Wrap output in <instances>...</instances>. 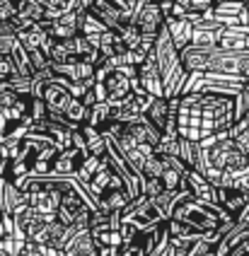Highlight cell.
I'll list each match as a JSON object with an SVG mask.
<instances>
[{
    "instance_id": "25",
    "label": "cell",
    "mask_w": 249,
    "mask_h": 256,
    "mask_svg": "<svg viewBox=\"0 0 249 256\" xmlns=\"http://www.w3.org/2000/svg\"><path fill=\"white\" fill-rule=\"evenodd\" d=\"M176 157H179L189 170H194V167H196V160H198V142L182 140V138H179V155Z\"/></svg>"
},
{
    "instance_id": "7",
    "label": "cell",
    "mask_w": 249,
    "mask_h": 256,
    "mask_svg": "<svg viewBox=\"0 0 249 256\" xmlns=\"http://www.w3.org/2000/svg\"><path fill=\"white\" fill-rule=\"evenodd\" d=\"M206 70L210 72H228V75H244V51H225L216 46L208 56Z\"/></svg>"
},
{
    "instance_id": "20",
    "label": "cell",
    "mask_w": 249,
    "mask_h": 256,
    "mask_svg": "<svg viewBox=\"0 0 249 256\" xmlns=\"http://www.w3.org/2000/svg\"><path fill=\"white\" fill-rule=\"evenodd\" d=\"M218 206H222L228 213L237 215L244 206H247V198H244V194L242 191H232V188H218Z\"/></svg>"
},
{
    "instance_id": "12",
    "label": "cell",
    "mask_w": 249,
    "mask_h": 256,
    "mask_svg": "<svg viewBox=\"0 0 249 256\" xmlns=\"http://www.w3.org/2000/svg\"><path fill=\"white\" fill-rule=\"evenodd\" d=\"M138 85L143 87V92L150 94V97H162L164 100V90H162V80L152 54H148V58L138 66Z\"/></svg>"
},
{
    "instance_id": "3",
    "label": "cell",
    "mask_w": 249,
    "mask_h": 256,
    "mask_svg": "<svg viewBox=\"0 0 249 256\" xmlns=\"http://www.w3.org/2000/svg\"><path fill=\"white\" fill-rule=\"evenodd\" d=\"M150 54L155 58V66H158V72H160L164 100H176V97H182L189 72H186V68L182 66L179 51H176V46L172 44V39H170L167 27H162L160 32H158Z\"/></svg>"
},
{
    "instance_id": "33",
    "label": "cell",
    "mask_w": 249,
    "mask_h": 256,
    "mask_svg": "<svg viewBox=\"0 0 249 256\" xmlns=\"http://www.w3.org/2000/svg\"><path fill=\"white\" fill-rule=\"evenodd\" d=\"M17 36H10V34H0V54H10L15 48Z\"/></svg>"
},
{
    "instance_id": "2",
    "label": "cell",
    "mask_w": 249,
    "mask_h": 256,
    "mask_svg": "<svg viewBox=\"0 0 249 256\" xmlns=\"http://www.w3.org/2000/svg\"><path fill=\"white\" fill-rule=\"evenodd\" d=\"M247 167H249V157H244L234 148V142L228 138V130L225 133H216V136L198 142V160H196L194 172H198L216 188H218L222 174L247 170Z\"/></svg>"
},
{
    "instance_id": "32",
    "label": "cell",
    "mask_w": 249,
    "mask_h": 256,
    "mask_svg": "<svg viewBox=\"0 0 249 256\" xmlns=\"http://www.w3.org/2000/svg\"><path fill=\"white\" fill-rule=\"evenodd\" d=\"M213 8V0H189V12H198L204 14L206 10Z\"/></svg>"
},
{
    "instance_id": "34",
    "label": "cell",
    "mask_w": 249,
    "mask_h": 256,
    "mask_svg": "<svg viewBox=\"0 0 249 256\" xmlns=\"http://www.w3.org/2000/svg\"><path fill=\"white\" fill-rule=\"evenodd\" d=\"M244 78H249V51H244Z\"/></svg>"
},
{
    "instance_id": "18",
    "label": "cell",
    "mask_w": 249,
    "mask_h": 256,
    "mask_svg": "<svg viewBox=\"0 0 249 256\" xmlns=\"http://www.w3.org/2000/svg\"><path fill=\"white\" fill-rule=\"evenodd\" d=\"M80 133H82V140L88 145V152L92 157H104L106 155V140L104 136L100 133V128H92V126H80Z\"/></svg>"
},
{
    "instance_id": "19",
    "label": "cell",
    "mask_w": 249,
    "mask_h": 256,
    "mask_svg": "<svg viewBox=\"0 0 249 256\" xmlns=\"http://www.w3.org/2000/svg\"><path fill=\"white\" fill-rule=\"evenodd\" d=\"M46 39H48V32L42 29V24H32L30 29H24V32L17 34V42L22 44L24 51H34V48L42 51V46H44Z\"/></svg>"
},
{
    "instance_id": "10",
    "label": "cell",
    "mask_w": 249,
    "mask_h": 256,
    "mask_svg": "<svg viewBox=\"0 0 249 256\" xmlns=\"http://www.w3.org/2000/svg\"><path fill=\"white\" fill-rule=\"evenodd\" d=\"M121 136H126V138L133 140L136 145H150V148H155V145L160 142V138H162V133L152 126L150 121H148L146 116H143V118H138L136 124L121 126Z\"/></svg>"
},
{
    "instance_id": "22",
    "label": "cell",
    "mask_w": 249,
    "mask_h": 256,
    "mask_svg": "<svg viewBox=\"0 0 249 256\" xmlns=\"http://www.w3.org/2000/svg\"><path fill=\"white\" fill-rule=\"evenodd\" d=\"M15 8H17V17H24V20H30L34 24L44 22L46 10L39 2H34V0H15Z\"/></svg>"
},
{
    "instance_id": "31",
    "label": "cell",
    "mask_w": 249,
    "mask_h": 256,
    "mask_svg": "<svg viewBox=\"0 0 249 256\" xmlns=\"http://www.w3.org/2000/svg\"><path fill=\"white\" fill-rule=\"evenodd\" d=\"M162 191H164V186L160 179H143V184H140V196H146V198H158Z\"/></svg>"
},
{
    "instance_id": "21",
    "label": "cell",
    "mask_w": 249,
    "mask_h": 256,
    "mask_svg": "<svg viewBox=\"0 0 249 256\" xmlns=\"http://www.w3.org/2000/svg\"><path fill=\"white\" fill-rule=\"evenodd\" d=\"M167 116H170V102L162 100V97H158V100H152V104H150V109L146 112V118L152 124V126L158 128V130H164V126H167Z\"/></svg>"
},
{
    "instance_id": "4",
    "label": "cell",
    "mask_w": 249,
    "mask_h": 256,
    "mask_svg": "<svg viewBox=\"0 0 249 256\" xmlns=\"http://www.w3.org/2000/svg\"><path fill=\"white\" fill-rule=\"evenodd\" d=\"M170 220H176L196 232H216L220 230V225H234V218L222 206L204 203V200H196L194 196L179 203Z\"/></svg>"
},
{
    "instance_id": "28",
    "label": "cell",
    "mask_w": 249,
    "mask_h": 256,
    "mask_svg": "<svg viewBox=\"0 0 249 256\" xmlns=\"http://www.w3.org/2000/svg\"><path fill=\"white\" fill-rule=\"evenodd\" d=\"M162 160L158 155L148 157L146 164H143V170H140V179H160L162 176Z\"/></svg>"
},
{
    "instance_id": "39",
    "label": "cell",
    "mask_w": 249,
    "mask_h": 256,
    "mask_svg": "<svg viewBox=\"0 0 249 256\" xmlns=\"http://www.w3.org/2000/svg\"><path fill=\"white\" fill-rule=\"evenodd\" d=\"M244 121H247V124H249V112H247V116H244Z\"/></svg>"
},
{
    "instance_id": "13",
    "label": "cell",
    "mask_w": 249,
    "mask_h": 256,
    "mask_svg": "<svg viewBox=\"0 0 249 256\" xmlns=\"http://www.w3.org/2000/svg\"><path fill=\"white\" fill-rule=\"evenodd\" d=\"M222 29L218 22L210 20H201L198 24H194V34H191V46H201V48H216L220 46L222 39Z\"/></svg>"
},
{
    "instance_id": "14",
    "label": "cell",
    "mask_w": 249,
    "mask_h": 256,
    "mask_svg": "<svg viewBox=\"0 0 249 256\" xmlns=\"http://www.w3.org/2000/svg\"><path fill=\"white\" fill-rule=\"evenodd\" d=\"M184 182H186L191 196H194L196 200H204V203H218V188L210 184L208 179H204L198 172L186 170V174H184Z\"/></svg>"
},
{
    "instance_id": "5",
    "label": "cell",
    "mask_w": 249,
    "mask_h": 256,
    "mask_svg": "<svg viewBox=\"0 0 249 256\" xmlns=\"http://www.w3.org/2000/svg\"><path fill=\"white\" fill-rule=\"evenodd\" d=\"M247 85V78L244 75H228V72H189L186 78V85L182 94H189V92H198V94H216V97H230L234 100Z\"/></svg>"
},
{
    "instance_id": "29",
    "label": "cell",
    "mask_w": 249,
    "mask_h": 256,
    "mask_svg": "<svg viewBox=\"0 0 249 256\" xmlns=\"http://www.w3.org/2000/svg\"><path fill=\"white\" fill-rule=\"evenodd\" d=\"M232 104H234V121H242V118L247 116V112H249V90L247 87L234 97Z\"/></svg>"
},
{
    "instance_id": "35",
    "label": "cell",
    "mask_w": 249,
    "mask_h": 256,
    "mask_svg": "<svg viewBox=\"0 0 249 256\" xmlns=\"http://www.w3.org/2000/svg\"><path fill=\"white\" fill-rule=\"evenodd\" d=\"M8 237V232H5V222H2V218H0V242Z\"/></svg>"
},
{
    "instance_id": "11",
    "label": "cell",
    "mask_w": 249,
    "mask_h": 256,
    "mask_svg": "<svg viewBox=\"0 0 249 256\" xmlns=\"http://www.w3.org/2000/svg\"><path fill=\"white\" fill-rule=\"evenodd\" d=\"M133 27L138 29L143 36L155 39V36H158V32L164 27V14L160 12V8H158L155 2H150V0H148L146 5H143V10H140L138 17H136Z\"/></svg>"
},
{
    "instance_id": "37",
    "label": "cell",
    "mask_w": 249,
    "mask_h": 256,
    "mask_svg": "<svg viewBox=\"0 0 249 256\" xmlns=\"http://www.w3.org/2000/svg\"><path fill=\"white\" fill-rule=\"evenodd\" d=\"M242 2H244V10L249 12V0H242Z\"/></svg>"
},
{
    "instance_id": "15",
    "label": "cell",
    "mask_w": 249,
    "mask_h": 256,
    "mask_svg": "<svg viewBox=\"0 0 249 256\" xmlns=\"http://www.w3.org/2000/svg\"><path fill=\"white\" fill-rule=\"evenodd\" d=\"M48 70L54 75H60L70 82H82V80H92L94 78V68L85 63V60H75V63H63V66H56V63H48Z\"/></svg>"
},
{
    "instance_id": "30",
    "label": "cell",
    "mask_w": 249,
    "mask_h": 256,
    "mask_svg": "<svg viewBox=\"0 0 249 256\" xmlns=\"http://www.w3.org/2000/svg\"><path fill=\"white\" fill-rule=\"evenodd\" d=\"M15 75H17L15 60L10 58V54H0V82H8Z\"/></svg>"
},
{
    "instance_id": "16",
    "label": "cell",
    "mask_w": 249,
    "mask_h": 256,
    "mask_svg": "<svg viewBox=\"0 0 249 256\" xmlns=\"http://www.w3.org/2000/svg\"><path fill=\"white\" fill-rule=\"evenodd\" d=\"M220 48L225 51H249V24H234L222 29Z\"/></svg>"
},
{
    "instance_id": "23",
    "label": "cell",
    "mask_w": 249,
    "mask_h": 256,
    "mask_svg": "<svg viewBox=\"0 0 249 256\" xmlns=\"http://www.w3.org/2000/svg\"><path fill=\"white\" fill-rule=\"evenodd\" d=\"M109 114H112V106L106 102H97L90 106V114H88V126L92 128H102L104 124H109Z\"/></svg>"
},
{
    "instance_id": "38",
    "label": "cell",
    "mask_w": 249,
    "mask_h": 256,
    "mask_svg": "<svg viewBox=\"0 0 249 256\" xmlns=\"http://www.w3.org/2000/svg\"><path fill=\"white\" fill-rule=\"evenodd\" d=\"M244 198H247V203H249V188H247V191H244Z\"/></svg>"
},
{
    "instance_id": "36",
    "label": "cell",
    "mask_w": 249,
    "mask_h": 256,
    "mask_svg": "<svg viewBox=\"0 0 249 256\" xmlns=\"http://www.w3.org/2000/svg\"><path fill=\"white\" fill-rule=\"evenodd\" d=\"M220 2H242V0H213V5H220Z\"/></svg>"
},
{
    "instance_id": "1",
    "label": "cell",
    "mask_w": 249,
    "mask_h": 256,
    "mask_svg": "<svg viewBox=\"0 0 249 256\" xmlns=\"http://www.w3.org/2000/svg\"><path fill=\"white\" fill-rule=\"evenodd\" d=\"M234 124V104L230 97L189 92L179 97L176 136L182 140L201 142L216 133L230 130Z\"/></svg>"
},
{
    "instance_id": "17",
    "label": "cell",
    "mask_w": 249,
    "mask_h": 256,
    "mask_svg": "<svg viewBox=\"0 0 249 256\" xmlns=\"http://www.w3.org/2000/svg\"><path fill=\"white\" fill-rule=\"evenodd\" d=\"M164 27L170 32V39L176 46V51L186 48L191 44V34H194V24L189 20H176V17H164Z\"/></svg>"
},
{
    "instance_id": "26",
    "label": "cell",
    "mask_w": 249,
    "mask_h": 256,
    "mask_svg": "<svg viewBox=\"0 0 249 256\" xmlns=\"http://www.w3.org/2000/svg\"><path fill=\"white\" fill-rule=\"evenodd\" d=\"M104 32H109V29H106V24L100 17H94L92 12L82 14V24H80V34L82 36H88V34H104Z\"/></svg>"
},
{
    "instance_id": "27",
    "label": "cell",
    "mask_w": 249,
    "mask_h": 256,
    "mask_svg": "<svg viewBox=\"0 0 249 256\" xmlns=\"http://www.w3.org/2000/svg\"><path fill=\"white\" fill-rule=\"evenodd\" d=\"M118 39H121V44L126 46V51H138V48H140L143 34H140L136 27H126L124 32H118Z\"/></svg>"
},
{
    "instance_id": "24",
    "label": "cell",
    "mask_w": 249,
    "mask_h": 256,
    "mask_svg": "<svg viewBox=\"0 0 249 256\" xmlns=\"http://www.w3.org/2000/svg\"><path fill=\"white\" fill-rule=\"evenodd\" d=\"M88 114H90L88 106H85V104H82L80 100H73V102H70V106L66 109V114H63V116H66L70 124H75V126L80 128V126H85V124H88Z\"/></svg>"
},
{
    "instance_id": "9",
    "label": "cell",
    "mask_w": 249,
    "mask_h": 256,
    "mask_svg": "<svg viewBox=\"0 0 249 256\" xmlns=\"http://www.w3.org/2000/svg\"><path fill=\"white\" fill-rule=\"evenodd\" d=\"M27 198H30L32 210H36V213H42V215H48V218H56L63 194H60L58 188H34V191L27 194Z\"/></svg>"
},
{
    "instance_id": "8",
    "label": "cell",
    "mask_w": 249,
    "mask_h": 256,
    "mask_svg": "<svg viewBox=\"0 0 249 256\" xmlns=\"http://www.w3.org/2000/svg\"><path fill=\"white\" fill-rule=\"evenodd\" d=\"M216 256H249V228L232 225L216 246Z\"/></svg>"
},
{
    "instance_id": "6",
    "label": "cell",
    "mask_w": 249,
    "mask_h": 256,
    "mask_svg": "<svg viewBox=\"0 0 249 256\" xmlns=\"http://www.w3.org/2000/svg\"><path fill=\"white\" fill-rule=\"evenodd\" d=\"M121 222L136 228L140 234L148 232V230L158 228L162 222H167V218L162 215V210L158 208V203L152 198H146V196H138L133 198L124 210H121Z\"/></svg>"
}]
</instances>
